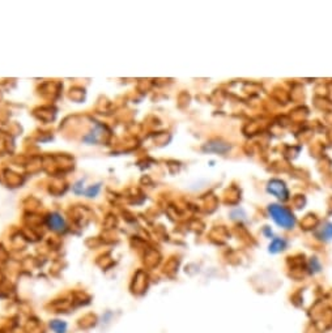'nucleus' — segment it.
Instances as JSON below:
<instances>
[{
	"label": "nucleus",
	"instance_id": "1",
	"mask_svg": "<svg viewBox=\"0 0 332 333\" xmlns=\"http://www.w3.org/2000/svg\"><path fill=\"white\" fill-rule=\"evenodd\" d=\"M268 211H270L272 219L281 228L292 229L295 225L294 215H292V212L288 211L287 208L277 205V204H272L268 208Z\"/></svg>",
	"mask_w": 332,
	"mask_h": 333
},
{
	"label": "nucleus",
	"instance_id": "4",
	"mask_svg": "<svg viewBox=\"0 0 332 333\" xmlns=\"http://www.w3.org/2000/svg\"><path fill=\"white\" fill-rule=\"evenodd\" d=\"M287 247V242L281 238H275L272 240L270 244V251L273 252V254H277V252H281L284 248Z\"/></svg>",
	"mask_w": 332,
	"mask_h": 333
},
{
	"label": "nucleus",
	"instance_id": "2",
	"mask_svg": "<svg viewBox=\"0 0 332 333\" xmlns=\"http://www.w3.org/2000/svg\"><path fill=\"white\" fill-rule=\"evenodd\" d=\"M267 191L280 200H287L288 196H289V191H288L285 183L279 180V179H272L267 186Z\"/></svg>",
	"mask_w": 332,
	"mask_h": 333
},
{
	"label": "nucleus",
	"instance_id": "6",
	"mask_svg": "<svg viewBox=\"0 0 332 333\" xmlns=\"http://www.w3.org/2000/svg\"><path fill=\"white\" fill-rule=\"evenodd\" d=\"M50 224H51V226H53L54 229H57V230H62L63 229V219L59 217L57 221V217H51V219H50Z\"/></svg>",
	"mask_w": 332,
	"mask_h": 333
},
{
	"label": "nucleus",
	"instance_id": "3",
	"mask_svg": "<svg viewBox=\"0 0 332 333\" xmlns=\"http://www.w3.org/2000/svg\"><path fill=\"white\" fill-rule=\"evenodd\" d=\"M50 331L53 333H68L70 331V324L63 319H53L49 323Z\"/></svg>",
	"mask_w": 332,
	"mask_h": 333
},
{
	"label": "nucleus",
	"instance_id": "5",
	"mask_svg": "<svg viewBox=\"0 0 332 333\" xmlns=\"http://www.w3.org/2000/svg\"><path fill=\"white\" fill-rule=\"evenodd\" d=\"M320 239H331L332 238V224H327L320 230Z\"/></svg>",
	"mask_w": 332,
	"mask_h": 333
}]
</instances>
